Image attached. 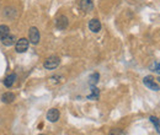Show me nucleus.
<instances>
[{"instance_id": "4", "label": "nucleus", "mask_w": 160, "mask_h": 135, "mask_svg": "<svg viewBox=\"0 0 160 135\" xmlns=\"http://www.w3.org/2000/svg\"><path fill=\"white\" fill-rule=\"evenodd\" d=\"M68 25H69V20L67 16H64V15H60L57 17L56 20V27L60 30V31H63V30H65L67 27H68Z\"/></svg>"}, {"instance_id": "10", "label": "nucleus", "mask_w": 160, "mask_h": 135, "mask_svg": "<svg viewBox=\"0 0 160 135\" xmlns=\"http://www.w3.org/2000/svg\"><path fill=\"white\" fill-rule=\"evenodd\" d=\"M15 80H16V74H10V75H8V76L5 77L4 85H5L6 87H11V86L15 84Z\"/></svg>"}, {"instance_id": "18", "label": "nucleus", "mask_w": 160, "mask_h": 135, "mask_svg": "<svg viewBox=\"0 0 160 135\" xmlns=\"http://www.w3.org/2000/svg\"><path fill=\"white\" fill-rule=\"evenodd\" d=\"M158 81H159V82H160V77H159V79H158Z\"/></svg>"}, {"instance_id": "1", "label": "nucleus", "mask_w": 160, "mask_h": 135, "mask_svg": "<svg viewBox=\"0 0 160 135\" xmlns=\"http://www.w3.org/2000/svg\"><path fill=\"white\" fill-rule=\"evenodd\" d=\"M59 63H60V59L58 58V57L52 55V57H49V58H47L44 60L43 66H44V69H47V70H54L56 68H58Z\"/></svg>"}, {"instance_id": "3", "label": "nucleus", "mask_w": 160, "mask_h": 135, "mask_svg": "<svg viewBox=\"0 0 160 135\" xmlns=\"http://www.w3.org/2000/svg\"><path fill=\"white\" fill-rule=\"evenodd\" d=\"M40 31L37 27H31L30 31H28V41L32 43V44H38L40 42Z\"/></svg>"}, {"instance_id": "8", "label": "nucleus", "mask_w": 160, "mask_h": 135, "mask_svg": "<svg viewBox=\"0 0 160 135\" xmlns=\"http://www.w3.org/2000/svg\"><path fill=\"white\" fill-rule=\"evenodd\" d=\"M89 28H90V31H91V32H94V33H98V32H100L101 22L98 19L90 20V22H89Z\"/></svg>"}, {"instance_id": "11", "label": "nucleus", "mask_w": 160, "mask_h": 135, "mask_svg": "<svg viewBox=\"0 0 160 135\" xmlns=\"http://www.w3.org/2000/svg\"><path fill=\"white\" fill-rule=\"evenodd\" d=\"M15 99V95L12 92H5L2 96H1V101L4 103H11L12 101Z\"/></svg>"}, {"instance_id": "19", "label": "nucleus", "mask_w": 160, "mask_h": 135, "mask_svg": "<svg viewBox=\"0 0 160 135\" xmlns=\"http://www.w3.org/2000/svg\"><path fill=\"white\" fill-rule=\"evenodd\" d=\"M40 135H44V134H40Z\"/></svg>"}, {"instance_id": "9", "label": "nucleus", "mask_w": 160, "mask_h": 135, "mask_svg": "<svg viewBox=\"0 0 160 135\" xmlns=\"http://www.w3.org/2000/svg\"><path fill=\"white\" fill-rule=\"evenodd\" d=\"M1 41V43L4 44V46H6V47H10V46H12V44H15V36L14 35H11V33H8L6 36H4L2 38L0 39Z\"/></svg>"}, {"instance_id": "2", "label": "nucleus", "mask_w": 160, "mask_h": 135, "mask_svg": "<svg viewBox=\"0 0 160 135\" xmlns=\"http://www.w3.org/2000/svg\"><path fill=\"white\" fill-rule=\"evenodd\" d=\"M30 47V41L27 38H20L16 44H15V49L18 53H25Z\"/></svg>"}, {"instance_id": "14", "label": "nucleus", "mask_w": 160, "mask_h": 135, "mask_svg": "<svg viewBox=\"0 0 160 135\" xmlns=\"http://www.w3.org/2000/svg\"><path fill=\"white\" fill-rule=\"evenodd\" d=\"M8 33H10V28L6 25H0V39L2 38L4 36H6Z\"/></svg>"}, {"instance_id": "17", "label": "nucleus", "mask_w": 160, "mask_h": 135, "mask_svg": "<svg viewBox=\"0 0 160 135\" xmlns=\"http://www.w3.org/2000/svg\"><path fill=\"white\" fill-rule=\"evenodd\" d=\"M110 135H124V133L121 129H118V128H115V129H112L110 132Z\"/></svg>"}, {"instance_id": "6", "label": "nucleus", "mask_w": 160, "mask_h": 135, "mask_svg": "<svg viewBox=\"0 0 160 135\" xmlns=\"http://www.w3.org/2000/svg\"><path fill=\"white\" fill-rule=\"evenodd\" d=\"M80 9L84 12H91L94 10V2L91 0H80Z\"/></svg>"}, {"instance_id": "15", "label": "nucleus", "mask_w": 160, "mask_h": 135, "mask_svg": "<svg viewBox=\"0 0 160 135\" xmlns=\"http://www.w3.org/2000/svg\"><path fill=\"white\" fill-rule=\"evenodd\" d=\"M149 119H150V122L153 123V125L155 127L157 132H158V133L160 134V123H159V119H158L157 117H154V116H152L150 118H149Z\"/></svg>"}, {"instance_id": "7", "label": "nucleus", "mask_w": 160, "mask_h": 135, "mask_svg": "<svg viewBox=\"0 0 160 135\" xmlns=\"http://www.w3.org/2000/svg\"><path fill=\"white\" fill-rule=\"evenodd\" d=\"M59 111L57 109V108H52V109H49L48 111V113H47V119L51 122V123H56L58 119H59Z\"/></svg>"}, {"instance_id": "13", "label": "nucleus", "mask_w": 160, "mask_h": 135, "mask_svg": "<svg viewBox=\"0 0 160 135\" xmlns=\"http://www.w3.org/2000/svg\"><path fill=\"white\" fill-rule=\"evenodd\" d=\"M99 95H100L99 89L95 87V86H91V95L88 96V99H98V98H99Z\"/></svg>"}, {"instance_id": "16", "label": "nucleus", "mask_w": 160, "mask_h": 135, "mask_svg": "<svg viewBox=\"0 0 160 135\" xmlns=\"http://www.w3.org/2000/svg\"><path fill=\"white\" fill-rule=\"evenodd\" d=\"M150 70H153V71L157 73V74H160V63L154 61V63L150 65Z\"/></svg>"}, {"instance_id": "5", "label": "nucleus", "mask_w": 160, "mask_h": 135, "mask_svg": "<svg viewBox=\"0 0 160 135\" xmlns=\"http://www.w3.org/2000/svg\"><path fill=\"white\" fill-rule=\"evenodd\" d=\"M143 82H144V85L148 87V89H150V90H153V91H159V86L157 85V82L154 81V77L153 76H145L143 79Z\"/></svg>"}, {"instance_id": "12", "label": "nucleus", "mask_w": 160, "mask_h": 135, "mask_svg": "<svg viewBox=\"0 0 160 135\" xmlns=\"http://www.w3.org/2000/svg\"><path fill=\"white\" fill-rule=\"evenodd\" d=\"M99 79H100L99 73H94L92 75H90V77H89V84H90V86H95V85L99 82Z\"/></svg>"}]
</instances>
